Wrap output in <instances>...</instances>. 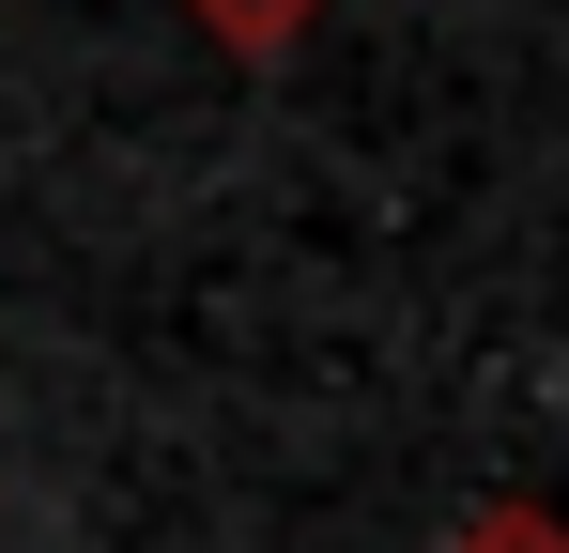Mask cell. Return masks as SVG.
Returning <instances> with one entry per match:
<instances>
[{"label": "cell", "instance_id": "obj_2", "mask_svg": "<svg viewBox=\"0 0 569 553\" xmlns=\"http://www.w3.org/2000/svg\"><path fill=\"white\" fill-rule=\"evenodd\" d=\"M462 553H569V523H555V507H523V492H508V507H477V523H462Z\"/></svg>", "mask_w": 569, "mask_h": 553}, {"label": "cell", "instance_id": "obj_1", "mask_svg": "<svg viewBox=\"0 0 569 553\" xmlns=\"http://www.w3.org/2000/svg\"><path fill=\"white\" fill-rule=\"evenodd\" d=\"M200 31H216V47H231V62H278L292 31H308V16H323V0H186Z\"/></svg>", "mask_w": 569, "mask_h": 553}]
</instances>
